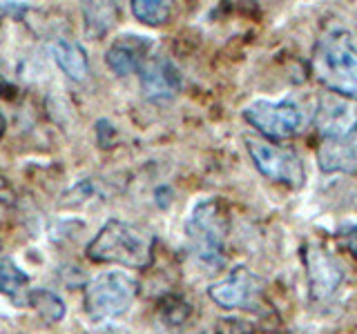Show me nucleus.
Returning a JSON list of instances; mask_svg holds the SVG:
<instances>
[{"label": "nucleus", "mask_w": 357, "mask_h": 334, "mask_svg": "<svg viewBox=\"0 0 357 334\" xmlns=\"http://www.w3.org/2000/svg\"><path fill=\"white\" fill-rule=\"evenodd\" d=\"M317 163L319 170L333 174L357 172V100L324 96L317 109Z\"/></svg>", "instance_id": "1"}, {"label": "nucleus", "mask_w": 357, "mask_h": 334, "mask_svg": "<svg viewBox=\"0 0 357 334\" xmlns=\"http://www.w3.org/2000/svg\"><path fill=\"white\" fill-rule=\"evenodd\" d=\"M87 256L96 263H116L143 270L154 259V237L134 223L107 221L87 245Z\"/></svg>", "instance_id": "2"}, {"label": "nucleus", "mask_w": 357, "mask_h": 334, "mask_svg": "<svg viewBox=\"0 0 357 334\" xmlns=\"http://www.w3.org/2000/svg\"><path fill=\"white\" fill-rule=\"evenodd\" d=\"M312 76L335 96L357 100V47L351 33L331 31L312 51Z\"/></svg>", "instance_id": "3"}, {"label": "nucleus", "mask_w": 357, "mask_h": 334, "mask_svg": "<svg viewBox=\"0 0 357 334\" xmlns=\"http://www.w3.org/2000/svg\"><path fill=\"white\" fill-rule=\"evenodd\" d=\"M228 232V212L219 198H206L195 205L185 221V234L192 254L208 267L223 265V241Z\"/></svg>", "instance_id": "4"}, {"label": "nucleus", "mask_w": 357, "mask_h": 334, "mask_svg": "<svg viewBox=\"0 0 357 334\" xmlns=\"http://www.w3.org/2000/svg\"><path fill=\"white\" fill-rule=\"evenodd\" d=\"M139 294L137 278L126 272H103L85 287V310L92 321H112L132 308Z\"/></svg>", "instance_id": "5"}, {"label": "nucleus", "mask_w": 357, "mask_h": 334, "mask_svg": "<svg viewBox=\"0 0 357 334\" xmlns=\"http://www.w3.org/2000/svg\"><path fill=\"white\" fill-rule=\"evenodd\" d=\"M243 118L248 125L273 141L295 138L304 129L306 116L295 100H255L243 109Z\"/></svg>", "instance_id": "6"}, {"label": "nucleus", "mask_w": 357, "mask_h": 334, "mask_svg": "<svg viewBox=\"0 0 357 334\" xmlns=\"http://www.w3.org/2000/svg\"><path fill=\"white\" fill-rule=\"evenodd\" d=\"M245 148H248V154L257 170L266 178H271L273 183L293 187V189L304 187L306 172L297 154L284 148H277V145L268 141L252 138V136L245 138Z\"/></svg>", "instance_id": "7"}, {"label": "nucleus", "mask_w": 357, "mask_h": 334, "mask_svg": "<svg viewBox=\"0 0 357 334\" xmlns=\"http://www.w3.org/2000/svg\"><path fill=\"white\" fill-rule=\"evenodd\" d=\"M304 265L306 278L312 301H324L337 292L344 281V267L331 252H326L317 243H310L304 248Z\"/></svg>", "instance_id": "8"}, {"label": "nucleus", "mask_w": 357, "mask_h": 334, "mask_svg": "<svg viewBox=\"0 0 357 334\" xmlns=\"http://www.w3.org/2000/svg\"><path fill=\"white\" fill-rule=\"evenodd\" d=\"M208 296L215 301L219 308L237 310V308H252L257 299L261 296V278L248 267H234V270L221 278L219 283L208 287Z\"/></svg>", "instance_id": "9"}, {"label": "nucleus", "mask_w": 357, "mask_h": 334, "mask_svg": "<svg viewBox=\"0 0 357 334\" xmlns=\"http://www.w3.org/2000/svg\"><path fill=\"white\" fill-rule=\"evenodd\" d=\"M139 74L143 96L152 103H167L181 89V74H178L174 63L167 58L152 56V58L145 61Z\"/></svg>", "instance_id": "10"}, {"label": "nucleus", "mask_w": 357, "mask_h": 334, "mask_svg": "<svg viewBox=\"0 0 357 334\" xmlns=\"http://www.w3.org/2000/svg\"><path fill=\"white\" fill-rule=\"evenodd\" d=\"M152 42L143 36H121L112 47L107 49V67L119 76H130L141 72L145 61L150 58Z\"/></svg>", "instance_id": "11"}, {"label": "nucleus", "mask_w": 357, "mask_h": 334, "mask_svg": "<svg viewBox=\"0 0 357 334\" xmlns=\"http://www.w3.org/2000/svg\"><path fill=\"white\" fill-rule=\"evenodd\" d=\"M52 56L67 78H72V81H76V83H81L87 78V74H89L87 56L76 42L59 38L52 45Z\"/></svg>", "instance_id": "12"}, {"label": "nucleus", "mask_w": 357, "mask_h": 334, "mask_svg": "<svg viewBox=\"0 0 357 334\" xmlns=\"http://www.w3.org/2000/svg\"><path fill=\"white\" fill-rule=\"evenodd\" d=\"M0 294L9 296L16 305H29V278L11 259H0Z\"/></svg>", "instance_id": "13"}, {"label": "nucleus", "mask_w": 357, "mask_h": 334, "mask_svg": "<svg viewBox=\"0 0 357 334\" xmlns=\"http://www.w3.org/2000/svg\"><path fill=\"white\" fill-rule=\"evenodd\" d=\"M29 305H33V310L38 312L40 319H45L47 323H56L65 317V303L59 294L50 292V289H33L29 294Z\"/></svg>", "instance_id": "14"}, {"label": "nucleus", "mask_w": 357, "mask_h": 334, "mask_svg": "<svg viewBox=\"0 0 357 334\" xmlns=\"http://www.w3.org/2000/svg\"><path fill=\"white\" fill-rule=\"evenodd\" d=\"M170 5L163 0H134L132 3V14L137 20H141L143 25L159 27L170 18Z\"/></svg>", "instance_id": "15"}, {"label": "nucleus", "mask_w": 357, "mask_h": 334, "mask_svg": "<svg viewBox=\"0 0 357 334\" xmlns=\"http://www.w3.org/2000/svg\"><path fill=\"white\" fill-rule=\"evenodd\" d=\"M337 241H340V245L346 252H351L357 259V225H351V228L342 230L337 234Z\"/></svg>", "instance_id": "16"}, {"label": "nucleus", "mask_w": 357, "mask_h": 334, "mask_svg": "<svg viewBox=\"0 0 357 334\" xmlns=\"http://www.w3.org/2000/svg\"><path fill=\"white\" fill-rule=\"evenodd\" d=\"M3 129H5V120L0 118V136H3Z\"/></svg>", "instance_id": "17"}]
</instances>
